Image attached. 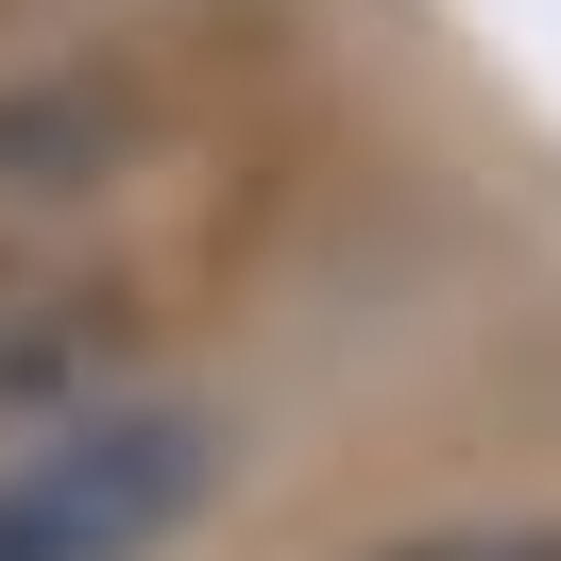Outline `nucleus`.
Listing matches in <instances>:
<instances>
[{"label": "nucleus", "mask_w": 561, "mask_h": 561, "mask_svg": "<svg viewBox=\"0 0 561 561\" xmlns=\"http://www.w3.org/2000/svg\"><path fill=\"white\" fill-rule=\"evenodd\" d=\"M205 409H69L0 443V561H153L205 511Z\"/></svg>", "instance_id": "1"}, {"label": "nucleus", "mask_w": 561, "mask_h": 561, "mask_svg": "<svg viewBox=\"0 0 561 561\" xmlns=\"http://www.w3.org/2000/svg\"><path fill=\"white\" fill-rule=\"evenodd\" d=\"M391 561H561V527H425V545H391Z\"/></svg>", "instance_id": "2"}]
</instances>
